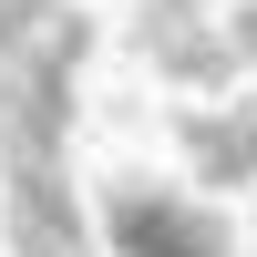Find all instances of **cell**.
Instances as JSON below:
<instances>
[{
  "label": "cell",
  "instance_id": "cell-2",
  "mask_svg": "<svg viewBox=\"0 0 257 257\" xmlns=\"http://www.w3.org/2000/svg\"><path fill=\"white\" fill-rule=\"evenodd\" d=\"M144 52H155L175 82H216V72H237L226 31H206V21H196V0H144Z\"/></svg>",
  "mask_w": 257,
  "mask_h": 257
},
{
  "label": "cell",
  "instance_id": "cell-3",
  "mask_svg": "<svg viewBox=\"0 0 257 257\" xmlns=\"http://www.w3.org/2000/svg\"><path fill=\"white\" fill-rule=\"evenodd\" d=\"M185 144H196V165H206L216 185L257 175V113H226V123H185Z\"/></svg>",
  "mask_w": 257,
  "mask_h": 257
},
{
  "label": "cell",
  "instance_id": "cell-1",
  "mask_svg": "<svg viewBox=\"0 0 257 257\" xmlns=\"http://www.w3.org/2000/svg\"><path fill=\"white\" fill-rule=\"evenodd\" d=\"M103 226H113L123 257H237L226 247V216L175 206V196H144V185H123V196L103 206Z\"/></svg>",
  "mask_w": 257,
  "mask_h": 257
},
{
  "label": "cell",
  "instance_id": "cell-4",
  "mask_svg": "<svg viewBox=\"0 0 257 257\" xmlns=\"http://www.w3.org/2000/svg\"><path fill=\"white\" fill-rule=\"evenodd\" d=\"M226 52H237V62H257V0L237 11V31H226Z\"/></svg>",
  "mask_w": 257,
  "mask_h": 257
}]
</instances>
